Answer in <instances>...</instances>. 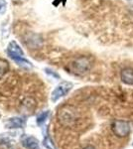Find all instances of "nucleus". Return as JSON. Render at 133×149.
<instances>
[{"mask_svg":"<svg viewBox=\"0 0 133 149\" xmlns=\"http://www.w3.org/2000/svg\"><path fill=\"white\" fill-rule=\"evenodd\" d=\"M7 54L19 66H22L24 68H31L32 67L31 62H29L27 59L24 58L23 50L21 49L20 46L17 44L15 41H12V42L9 43L8 47H7Z\"/></svg>","mask_w":133,"mask_h":149,"instance_id":"f257e3e1","label":"nucleus"},{"mask_svg":"<svg viewBox=\"0 0 133 149\" xmlns=\"http://www.w3.org/2000/svg\"><path fill=\"white\" fill-rule=\"evenodd\" d=\"M111 130L113 133L119 138L127 137L131 131L130 124L125 120H120V119H115L111 123Z\"/></svg>","mask_w":133,"mask_h":149,"instance_id":"f03ea898","label":"nucleus"},{"mask_svg":"<svg viewBox=\"0 0 133 149\" xmlns=\"http://www.w3.org/2000/svg\"><path fill=\"white\" fill-rule=\"evenodd\" d=\"M72 88V84L71 81H62L59 86H56V88L53 91L52 95H51V98L53 102H57L60 98L65 97L66 95L70 93Z\"/></svg>","mask_w":133,"mask_h":149,"instance_id":"7ed1b4c3","label":"nucleus"},{"mask_svg":"<svg viewBox=\"0 0 133 149\" xmlns=\"http://www.w3.org/2000/svg\"><path fill=\"white\" fill-rule=\"evenodd\" d=\"M20 141H21V144H22L26 149H41L38 139L32 135L23 134V135L21 136Z\"/></svg>","mask_w":133,"mask_h":149,"instance_id":"20e7f679","label":"nucleus"},{"mask_svg":"<svg viewBox=\"0 0 133 149\" xmlns=\"http://www.w3.org/2000/svg\"><path fill=\"white\" fill-rule=\"evenodd\" d=\"M74 71H77L76 74H83L89 69V62L86 58H79L74 64Z\"/></svg>","mask_w":133,"mask_h":149,"instance_id":"39448f33","label":"nucleus"},{"mask_svg":"<svg viewBox=\"0 0 133 149\" xmlns=\"http://www.w3.org/2000/svg\"><path fill=\"white\" fill-rule=\"evenodd\" d=\"M26 120L22 117H12L9 118L5 122V126L9 129H15V128H22L25 125Z\"/></svg>","mask_w":133,"mask_h":149,"instance_id":"423d86ee","label":"nucleus"},{"mask_svg":"<svg viewBox=\"0 0 133 149\" xmlns=\"http://www.w3.org/2000/svg\"><path fill=\"white\" fill-rule=\"evenodd\" d=\"M120 79L124 84L129 86H133V69L125 68L120 73Z\"/></svg>","mask_w":133,"mask_h":149,"instance_id":"0eeeda50","label":"nucleus"},{"mask_svg":"<svg viewBox=\"0 0 133 149\" xmlns=\"http://www.w3.org/2000/svg\"><path fill=\"white\" fill-rule=\"evenodd\" d=\"M9 69H10V65H9L8 61L4 59H0V80L8 73Z\"/></svg>","mask_w":133,"mask_h":149,"instance_id":"6e6552de","label":"nucleus"},{"mask_svg":"<svg viewBox=\"0 0 133 149\" xmlns=\"http://www.w3.org/2000/svg\"><path fill=\"white\" fill-rule=\"evenodd\" d=\"M50 112L48 111V110H46V111H43L41 112V113L37 116V124L39 126H42L43 124L45 123V121L47 120L48 116H49Z\"/></svg>","mask_w":133,"mask_h":149,"instance_id":"1a4fd4ad","label":"nucleus"},{"mask_svg":"<svg viewBox=\"0 0 133 149\" xmlns=\"http://www.w3.org/2000/svg\"><path fill=\"white\" fill-rule=\"evenodd\" d=\"M43 145H44L47 149H57L55 146V144L53 143V140L49 136V134H46L45 135L44 139H43Z\"/></svg>","mask_w":133,"mask_h":149,"instance_id":"9d476101","label":"nucleus"},{"mask_svg":"<svg viewBox=\"0 0 133 149\" xmlns=\"http://www.w3.org/2000/svg\"><path fill=\"white\" fill-rule=\"evenodd\" d=\"M46 72H47V74H52L53 77H55V78H57V79H59L60 78V76L59 74H55L53 71H51V70L49 69H46Z\"/></svg>","mask_w":133,"mask_h":149,"instance_id":"9b49d317","label":"nucleus"},{"mask_svg":"<svg viewBox=\"0 0 133 149\" xmlns=\"http://www.w3.org/2000/svg\"><path fill=\"white\" fill-rule=\"evenodd\" d=\"M4 7H5V3H4V2H0V12L2 11V9H3Z\"/></svg>","mask_w":133,"mask_h":149,"instance_id":"f8f14e48","label":"nucleus"},{"mask_svg":"<svg viewBox=\"0 0 133 149\" xmlns=\"http://www.w3.org/2000/svg\"><path fill=\"white\" fill-rule=\"evenodd\" d=\"M84 149H94V148L93 147V146H88V147H86V148H84Z\"/></svg>","mask_w":133,"mask_h":149,"instance_id":"ddd939ff","label":"nucleus"},{"mask_svg":"<svg viewBox=\"0 0 133 149\" xmlns=\"http://www.w3.org/2000/svg\"><path fill=\"white\" fill-rule=\"evenodd\" d=\"M58 1H59V2L60 1H63V2H64V4H65V1H66V0H58Z\"/></svg>","mask_w":133,"mask_h":149,"instance_id":"4468645a","label":"nucleus"},{"mask_svg":"<svg viewBox=\"0 0 133 149\" xmlns=\"http://www.w3.org/2000/svg\"><path fill=\"white\" fill-rule=\"evenodd\" d=\"M132 145H133V143H132Z\"/></svg>","mask_w":133,"mask_h":149,"instance_id":"2eb2a0df","label":"nucleus"}]
</instances>
